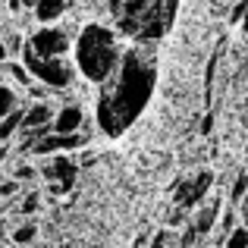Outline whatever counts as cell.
Returning a JSON list of instances; mask_svg holds the SVG:
<instances>
[{
    "label": "cell",
    "instance_id": "16",
    "mask_svg": "<svg viewBox=\"0 0 248 248\" xmlns=\"http://www.w3.org/2000/svg\"><path fill=\"white\" fill-rule=\"evenodd\" d=\"M6 41V47H10V57H16V54H22V47H25V38L19 35V31H13V35H6L3 38Z\"/></svg>",
    "mask_w": 248,
    "mask_h": 248
},
{
    "label": "cell",
    "instance_id": "28",
    "mask_svg": "<svg viewBox=\"0 0 248 248\" xmlns=\"http://www.w3.org/2000/svg\"><path fill=\"white\" fill-rule=\"evenodd\" d=\"M0 164H3V151H0Z\"/></svg>",
    "mask_w": 248,
    "mask_h": 248
},
{
    "label": "cell",
    "instance_id": "4",
    "mask_svg": "<svg viewBox=\"0 0 248 248\" xmlns=\"http://www.w3.org/2000/svg\"><path fill=\"white\" fill-rule=\"evenodd\" d=\"M25 44H29L38 57H44V60L66 57L69 50H73V38H69V31L60 29V25H41L38 31H31V35H29V41H25Z\"/></svg>",
    "mask_w": 248,
    "mask_h": 248
},
{
    "label": "cell",
    "instance_id": "23",
    "mask_svg": "<svg viewBox=\"0 0 248 248\" xmlns=\"http://www.w3.org/2000/svg\"><path fill=\"white\" fill-rule=\"evenodd\" d=\"M6 60H10V47H6V41L0 38V66H3Z\"/></svg>",
    "mask_w": 248,
    "mask_h": 248
},
{
    "label": "cell",
    "instance_id": "15",
    "mask_svg": "<svg viewBox=\"0 0 248 248\" xmlns=\"http://www.w3.org/2000/svg\"><path fill=\"white\" fill-rule=\"evenodd\" d=\"M245 195H248V173H239L236 182H232L230 201H232V204H239V201H245Z\"/></svg>",
    "mask_w": 248,
    "mask_h": 248
},
{
    "label": "cell",
    "instance_id": "24",
    "mask_svg": "<svg viewBox=\"0 0 248 248\" xmlns=\"http://www.w3.org/2000/svg\"><path fill=\"white\" fill-rule=\"evenodd\" d=\"M211 129H214V116L207 113V116H204V123H201V135H207Z\"/></svg>",
    "mask_w": 248,
    "mask_h": 248
},
{
    "label": "cell",
    "instance_id": "7",
    "mask_svg": "<svg viewBox=\"0 0 248 248\" xmlns=\"http://www.w3.org/2000/svg\"><path fill=\"white\" fill-rule=\"evenodd\" d=\"M88 141V135L85 132H73V135H44V139H38L35 145H31V154H38V157H54V154H63V151H79V148Z\"/></svg>",
    "mask_w": 248,
    "mask_h": 248
},
{
    "label": "cell",
    "instance_id": "21",
    "mask_svg": "<svg viewBox=\"0 0 248 248\" xmlns=\"http://www.w3.org/2000/svg\"><path fill=\"white\" fill-rule=\"evenodd\" d=\"M25 6H35V0H6V10L10 13H22Z\"/></svg>",
    "mask_w": 248,
    "mask_h": 248
},
{
    "label": "cell",
    "instance_id": "20",
    "mask_svg": "<svg viewBox=\"0 0 248 248\" xmlns=\"http://www.w3.org/2000/svg\"><path fill=\"white\" fill-rule=\"evenodd\" d=\"M220 226H223V232L230 236V232L236 230V214H232V211H226L223 217H220Z\"/></svg>",
    "mask_w": 248,
    "mask_h": 248
},
{
    "label": "cell",
    "instance_id": "17",
    "mask_svg": "<svg viewBox=\"0 0 248 248\" xmlns=\"http://www.w3.org/2000/svg\"><path fill=\"white\" fill-rule=\"evenodd\" d=\"M13 173V179H19V182H25V179H35V176H41V173H35V167L31 164H19L16 170H10Z\"/></svg>",
    "mask_w": 248,
    "mask_h": 248
},
{
    "label": "cell",
    "instance_id": "5",
    "mask_svg": "<svg viewBox=\"0 0 248 248\" xmlns=\"http://www.w3.org/2000/svg\"><path fill=\"white\" fill-rule=\"evenodd\" d=\"M214 186V173L211 170H201V173H195L188 182H182L179 188H176V201H179L182 211H192V207H201L207 198V192H211Z\"/></svg>",
    "mask_w": 248,
    "mask_h": 248
},
{
    "label": "cell",
    "instance_id": "10",
    "mask_svg": "<svg viewBox=\"0 0 248 248\" xmlns=\"http://www.w3.org/2000/svg\"><path fill=\"white\" fill-rule=\"evenodd\" d=\"M220 217H223V214H220V201H217V198H211L207 204H201V207H198V214H195V223H192V230L198 232V236H207V232H211L214 226L220 223Z\"/></svg>",
    "mask_w": 248,
    "mask_h": 248
},
{
    "label": "cell",
    "instance_id": "13",
    "mask_svg": "<svg viewBox=\"0 0 248 248\" xmlns=\"http://www.w3.org/2000/svg\"><path fill=\"white\" fill-rule=\"evenodd\" d=\"M35 236H38V226L31 223V220H29V223H22V226H16V230H13V242H16V245H29V242H31Z\"/></svg>",
    "mask_w": 248,
    "mask_h": 248
},
{
    "label": "cell",
    "instance_id": "29",
    "mask_svg": "<svg viewBox=\"0 0 248 248\" xmlns=\"http://www.w3.org/2000/svg\"><path fill=\"white\" fill-rule=\"evenodd\" d=\"M0 38H3V29H0Z\"/></svg>",
    "mask_w": 248,
    "mask_h": 248
},
{
    "label": "cell",
    "instance_id": "11",
    "mask_svg": "<svg viewBox=\"0 0 248 248\" xmlns=\"http://www.w3.org/2000/svg\"><path fill=\"white\" fill-rule=\"evenodd\" d=\"M69 0H35V6H31V13H35V19L41 25H54L57 19L66 13Z\"/></svg>",
    "mask_w": 248,
    "mask_h": 248
},
{
    "label": "cell",
    "instance_id": "1",
    "mask_svg": "<svg viewBox=\"0 0 248 248\" xmlns=\"http://www.w3.org/2000/svg\"><path fill=\"white\" fill-rule=\"evenodd\" d=\"M154 79H157V69L145 50L135 47L123 54L116 73L104 82L97 97V126L107 139H120L141 116V110L154 94Z\"/></svg>",
    "mask_w": 248,
    "mask_h": 248
},
{
    "label": "cell",
    "instance_id": "19",
    "mask_svg": "<svg viewBox=\"0 0 248 248\" xmlns=\"http://www.w3.org/2000/svg\"><path fill=\"white\" fill-rule=\"evenodd\" d=\"M19 192V179H3L0 182V198H13Z\"/></svg>",
    "mask_w": 248,
    "mask_h": 248
},
{
    "label": "cell",
    "instance_id": "9",
    "mask_svg": "<svg viewBox=\"0 0 248 248\" xmlns=\"http://www.w3.org/2000/svg\"><path fill=\"white\" fill-rule=\"evenodd\" d=\"M82 126H85V110L79 104H66V107L57 110L50 129H54L57 135H73V132H82Z\"/></svg>",
    "mask_w": 248,
    "mask_h": 248
},
{
    "label": "cell",
    "instance_id": "3",
    "mask_svg": "<svg viewBox=\"0 0 248 248\" xmlns=\"http://www.w3.org/2000/svg\"><path fill=\"white\" fill-rule=\"evenodd\" d=\"M22 63H25V69L31 73V79L35 82H41L44 88H50V91H66L69 85L76 82V63H69L66 57H54V60H44V57H38L35 50L25 44L22 47Z\"/></svg>",
    "mask_w": 248,
    "mask_h": 248
},
{
    "label": "cell",
    "instance_id": "27",
    "mask_svg": "<svg viewBox=\"0 0 248 248\" xmlns=\"http://www.w3.org/2000/svg\"><path fill=\"white\" fill-rule=\"evenodd\" d=\"M0 13H3V0H0Z\"/></svg>",
    "mask_w": 248,
    "mask_h": 248
},
{
    "label": "cell",
    "instance_id": "22",
    "mask_svg": "<svg viewBox=\"0 0 248 248\" xmlns=\"http://www.w3.org/2000/svg\"><path fill=\"white\" fill-rule=\"evenodd\" d=\"M245 13H248V3L242 0V3H239L236 10H232V22H242V19H245Z\"/></svg>",
    "mask_w": 248,
    "mask_h": 248
},
{
    "label": "cell",
    "instance_id": "12",
    "mask_svg": "<svg viewBox=\"0 0 248 248\" xmlns=\"http://www.w3.org/2000/svg\"><path fill=\"white\" fill-rule=\"evenodd\" d=\"M13 110H19V94H16V88H13V85L0 82V120H3V116H10Z\"/></svg>",
    "mask_w": 248,
    "mask_h": 248
},
{
    "label": "cell",
    "instance_id": "26",
    "mask_svg": "<svg viewBox=\"0 0 248 248\" xmlns=\"http://www.w3.org/2000/svg\"><path fill=\"white\" fill-rule=\"evenodd\" d=\"M242 29L248 31V13H245V19H242Z\"/></svg>",
    "mask_w": 248,
    "mask_h": 248
},
{
    "label": "cell",
    "instance_id": "18",
    "mask_svg": "<svg viewBox=\"0 0 248 248\" xmlns=\"http://www.w3.org/2000/svg\"><path fill=\"white\" fill-rule=\"evenodd\" d=\"M38 207H41V201H38V192H29V195H25V201H22V214H29V217H31Z\"/></svg>",
    "mask_w": 248,
    "mask_h": 248
},
{
    "label": "cell",
    "instance_id": "8",
    "mask_svg": "<svg viewBox=\"0 0 248 248\" xmlns=\"http://www.w3.org/2000/svg\"><path fill=\"white\" fill-rule=\"evenodd\" d=\"M54 116L57 110L50 107L47 101H35L25 107V116H22V132H35V129H50L54 126ZM54 132V129H50Z\"/></svg>",
    "mask_w": 248,
    "mask_h": 248
},
{
    "label": "cell",
    "instance_id": "6",
    "mask_svg": "<svg viewBox=\"0 0 248 248\" xmlns=\"http://www.w3.org/2000/svg\"><path fill=\"white\" fill-rule=\"evenodd\" d=\"M76 173H79V164H76V160H69V157H63V154H54V157L41 167V176H44V179H47V182H57V186H54L57 195H66L69 188L76 186Z\"/></svg>",
    "mask_w": 248,
    "mask_h": 248
},
{
    "label": "cell",
    "instance_id": "14",
    "mask_svg": "<svg viewBox=\"0 0 248 248\" xmlns=\"http://www.w3.org/2000/svg\"><path fill=\"white\" fill-rule=\"evenodd\" d=\"M223 248H248V226H236V230L226 236Z\"/></svg>",
    "mask_w": 248,
    "mask_h": 248
},
{
    "label": "cell",
    "instance_id": "25",
    "mask_svg": "<svg viewBox=\"0 0 248 248\" xmlns=\"http://www.w3.org/2000/svg\"><path fill=\"white\" fill-rule=\"evenodd\" d=\"M151 248H167V232H160V236H154Z\"/></svg>",
    "mask_w": 248,
    "mask_h": 248
},
{
    "label": "cell",
    "instance_id": "2",
    "mask_svg": "<svg viewBox=\"0 0 248 248\" xmlns=\"http://www.w3.org/2000/svg\"><path fill=\"white\" fill-rule=\"evenodd\" d=\"M76 69L85 76L88 82L104 85L110 76L116 73L123 54H120V44H116V35L101 22H88L85 29L76 35Z\"/></svg>",
    "mask_w": 248,
    "mask_h": 248
}]
</instances>
